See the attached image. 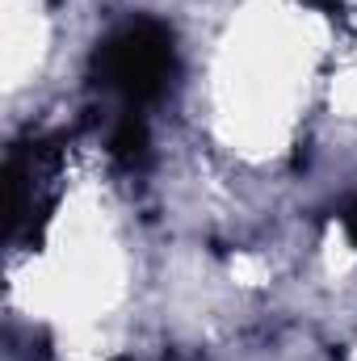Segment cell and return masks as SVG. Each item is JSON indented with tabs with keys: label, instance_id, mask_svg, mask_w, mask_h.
I'll return each instance as SVG.
<instances>
[{
	"label": "cell",
	"instance_id": "6da1fadb",
	"mask_svg": "<svg viewBox=\"0 0 357 361\" xmlns=\"http://www.w3.org/2000/svg\"><path fill=\"white\" fill-rule=\"evenodd\" d=\"M173 72H177L173 34H169V25H160L152 17L118 25L92 51V85H101L105 92H118L126 101V109H143L147 101H156L169 89Z\"/></svg>",
	"mask_w": 357,
	"mask_h": 361
},
{
	"label": "cell",
	"instance_id": "7a4b0ae2",
	"mask_svg": "<svg viewBox=\"0 0 357 361\" xmlns=\"http://www.w3.org/2000/svg\"><path fill=\"white\" fill-rule=\"evenodd\" d=\"M109 152L126 169L143 164V156H147V122L139 118V109H122V118H118V126L109 135Z\"/></svg>",
	"mask_w": 357,
	"mask_h": 361
},
{
	"label": "cell",
	"instance_id": "3957f363",
	"mask_svg": "<svg viewBox=\"0 0 357 361\" xmlns=\"http://www.w3.org/2000/svg\"><path fill=\"white\" fill-rule=\"evenodd\" d=\"M345 223H349V235H353V244H357V206L349 210V219H345Z\"/></svg>",
	"mask_w": 357,
	"mask_h": 361
},
{
	"label": "cell",
	"instance_id": "277c9868",
	"mask_svg": "<svg viewBox=\"0 0 357 361\" xmlns=\"http://www.w3.org/2000/svg\"><path fill=\"white\" fill-rule=\"evenodd\" d=\"M324 4H332V8H337V4H341V0H324Z\"/></svg>",
	"mask_w": 357,
	"mask_h": 361
}]
</instances>
